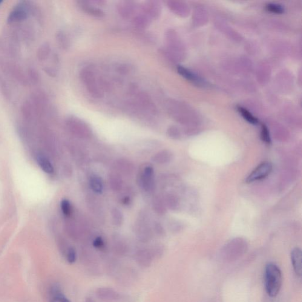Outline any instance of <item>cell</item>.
Here are the masks:
<instances>
[{
    "instance_id": "obj_1",
    "label": "cell",
    "mask_w": 302,
    "mask_h": 302,
    "mask_svg": "<svg viewBox=\"0 0 302 302\" xmlns=\"http://www.w3.org/2000/svg\"><path fill=\"white\" fill-rule=\"evenodd\" d=\"M264 278L267 295L270 297H275L279 293L282 283V275L279 267L274 263L267 264Z\"/></svg>"
},
{
    "instance_id": "obj_2",
    "label": "cell",
    "mask_w": 302,
    "mask_h": 302,
    "mask_svg": "<svg viewBox=\"0 0 302 302\" xmlns=\"http://www.w3.org/2000/svg\"><path fill=\"white\" fill-rule=\"evenodd\" d=\"M80 79L92 96L100 99L104 95L101 86L97 82L93 71L88 69H82L80 73Z\"/></svg>"
},
{
    "instance_id": "obj_3",
    "label": "cell",
    "mask_w": 302,
    "mask_h": 302,
    "mask_svg": "<svg viewBox=\"0 0 302 302\" xmlns=\"http://www.w3.org/2000/svg\"><path fill=\"white\" fill-rule=\"evenodd\" d=\"M247 245L241 240L232 241L223 250L222 257L226 261H232L238 259L246 252Z\"/></svg>"
},
{
    "instance_id": "obj_4",
    "label": "cell",
    "mask_w": 302,
    "mask_h": 302,
    "mask_svg": "<svg viewBox=\"0 0 302 302\" xmlns=\"http://www.w3.org/2000/svg\"><path fill=\"white\" fill-rule=\"evenodd\" d=\"M272 170V165L270 163H263L257 166L252 172L246 180L247 183H252L255 181L261 180L270 174Z\"/></svg>"
},
{
    "instance_id": "obj_5",
    "label": "cell",
    "mask_w": 302,
    "mask_h": 302,
    "mask_svg": "<svg viewBox=\"0 0 302 302\" xmlns=\"http://www.w3.org/2000/svg\"><path fill=\"white\" fill-rule=\"evenodd\" d=\"M142 11L151 20L159 18L161 13V6L159 2L148 1L142 5Z\"/></svg>"
},
{
    "instance_id": "obj_6",
    "label": "cell",
    "mask_w": 302,
    "mask_h": 302,
    "mask_svg": "<svg viewBox=\"0 0 302 302\" xmlns=\"http://www.w3.org/2000/svg\"><path fill=\"white\" fill-rule=\"evenodd\" d=\"M117 11L120 16L124 19L133 18L137 10L135 2L131 1H120L117 6Z\"/></svg>"
},
{
    "instance_id": "obj_7",
    "label": "cell",
    "mask_w": 302,
    "mask_h": 302,
    "mask_svg": "<svg viewBox=\"0 0 302 302\" xmlns=\"http://www.w3.org/2000/svg\"><path fill=\"white\" fill-rule=\"evenodd\" d=\"M95 294L97 298L103 301H115L121 298L119 293L111 287H99L96 289Z\"/></svg>"
},
{
    "instance_id": "obj_8",
    "label": "cell",
    "mask_w": 302,
    "mask_h": 302,
    "mask_svg": "<svg viewBox=\"0 0 302 302\" xmlns=\"http://www.w3.org/2000/svg\"><path fill=\"white\" fill-rule=\"evenodd\" d=\"M79 7L83 12L88 15L95 17V18H103L105 16V13L101 8L92 5L90 1H78Z\"/></svg>"
},
{
    "instance_id": "obj_9",
    "label": "cell",
    "mask_w": 302,
    "mask_h": 302,
    "mask_svg": "<svg viewBox=\"0 0 302 302\" xmlns=\"http://www.w3.org/2000/svg\"><path fill=\"white\" fill-rule=\"evenodd\" d=\"M154 258L153 253L147 250H140L135 256L137 263L142 268H148L150 266Z\"/></svg>"
},
{
    "instance_id": "obj_10",
    "label": "cell",
    "mask_w": 302,
    "mask_h": 302,
    "mask_svg": "<svg viewBox=\"0 0 302 302\" xmlns=\"http://www.w3.org/2000/svg\"><path fill=\"white\" fill-rule=\"evenodd\" d=\"M68 125L73 131L80 134H88L89 128L88 126L77 117H71L68 119Z\"/></svg>"
},
{
    "instance_id": "obj_11",
    "label": "cell",
    "mask_w": 302,
    "mask_h": 302,
    "mask_svg": "<svg viewBox=\"0 0 302 302\" xmlns=\"http://www.w3.org/2000/svg\"><path fill=\"white\" fill-rule=\"evenodd\" d=\"M291 260L293 269L299 277L302 275V252L299 248H295L291 253Z\"/></svg>"
},
{
    "instance_id": "obj_12",
    "label": "cell",
    "mask_w": 302,
    "mask_h": 302,
    "mask_svg": "<svg viewBox=\"0 0 302 302\" xmlns=\"http://www.w3.org/2000/svg\"><path fill=\"white\" fill-rule=\"evenodd\" d=\"M37 161L40 167L46 174H51L53 173L54 167L52 163L48 158L43 155H38L37 156Z\"/></svg>"
},
{
    "instance_id": "obj_13",
    "label": "cell",
    "mask_w": 302,
    "mask_h": 302,
    "mask_svg": "<svg viewBox=\"0 0 302 302\" xmlns=\"http://www.w3.org/2000/svg\"><path fill=\"white\" fill-rule=\"evenodd\" d=\"M152 20L145 14L142 13L137 14L133 17V24L138 28H144L150 24Z\"/></svg>"
},
{
    "instance_id": "obj_14",
    "label": "cell",
    "mask_w": 302,
    "mask_h": 302,
    "mask_svg": "<svg viewBox=\"0 0 302 302\" xmlns=\"http://www.w3.org/2000/svg\"><path fill=\"white\" fill-rule=\"evenodd\" d=\"M153 174L154 170L152 166H146L144 171H143L142 183L143 188H145V190H148L151 187Z\"/></svg>"
},
{
    "instance_id": "obj_15",
    "label": "cell",
    "mask_w": 302,
    "mask_h": 302,
    "mask_svg": "<svg viewBox=\"0 0 302 302\" xmlns=\"http://www.w3.org/2000/svg\"><path fill=\"white\" fill-rule=\"evenodd\" d=\"M177 71L181 76L185 77L186 79L189 80V81L197 83L198 84L202 82L195 74L191 72L190 70H188L187 69L183 67V66H178L177 67Z\"/></svg>"
},
{
    "instance_id": "obj_16",
    "label": "cell",
    "mask_w": 302,
    "mask_h": 302,
    "mask_svg": "<svg viewBox=\"0 0 302 302\" xmlns=\"http://www.w3.org/2000/svg\"><path fill=\"white\" fill-rule=\"evenodd\" d=\"M27 13L22 7H19L14 10L8 17L9 22H18L26 18Z\"/></svg>"
},
{
    "instance_id": "obj_17",
    "label": "cell",
    "mask_w": 302,
    "mask_h": 302,
    "mask_svg": "<svg viewBox=\"0 0 302 302\" xmlns=\"http://www.w3.org/2000/svg\"><path fill=\"white\" fill-rule=\"evenodd\" d=\"M90 186L92 190L96 193H102L103 186L102 181L100 177L96 176V175L92 176L90 179Z\"/></svg>"
},
{
    "instance_id": "obj_18",
    "label": "cell",
    "mask_w": 302,
    "mask_h": 302,
    "mask_svg": "<svg viewBox=\"0 0 302 302\" xmlns=\"http://www.w3.org/2000/svg\"><path fill=\"white\" fill-rule=\"evenodd\" d=\"M237 110L241 116L243 117V118L246 120L247 122L252 123L253 125H257L258 123L256 117L253 116L246 108L241 107V106H238Z\"/></svg>"
},
{
    "instance_id": "obj_19",
    "label": "cell",
    "mask_w": 302,
    "mask_h": 302,
    "mask_svg": "<svg viewBox=\"0 0 302 302\" xmlns=\"http://www.w3.org/2000/svg\"><path fill=\"white\" fill-rule=\"evenodd\" d=\"M138 99L140 100V103L143 105V107L148 109L150 111H155L156 110V108L152 102V100L145 93H140L138 97Z\"/></svg>"
},
{
    "instance_id": "obj_20",
    "label": "cell",
    "mask_w": 302,
    "mask_h": 302,
    "mask_svg": "<svg viewBox=\"0 0 302 302\" xmlns=\"http://www.w3.org/2000/svg\"><path fill=\"white\" fill-rule=\"evenodd\" d=\"M66 259L69 264H73L77 260V253L75 249L69 247L65 253Z\"/></svg>"
},
{
    "instance_id": "obj_21",
    "label": "cell",
    "mask_w": 302,
    "mask_h": 302,
    "mask_svg": "<svg viewBox=\"0 0 302 302\" xmlns=\"http://www.w3.org/2000/svg\"><path fill=\"white\" fill-rule=\"evenodd\" d=\"M266 10L276 14H282L284 13V8L280 4L270 3L266 5Z\"/></svg>"
},
{
    "instance_id": "obj_22",
    "label": "cell",
    "mask_w": 302,
    "mask_h": 302,
    "mask_svg": "<svg viewBox=\"0 0 302 302\" xmlns=\"http://www.w3.org/2000/svg\"><path fill=\"white\" fill-rule=\"evenodd\" d=\"M57 39L59 44L62 48H66L69 47L68 37L66 35L65 33L62 32V31H60V32L57 34Z\"/></svg>"
},
{
    "instance_id": "obj_23",
    "label": "cell",
    "mask_w": 302,
    "mask_h": 302,
    "mask_svg": "<svg viewBox=\"0 0 302 302\" xmlns=\"http://www.w3.org/2000/svg\"><path fill=\"white\" fill-rule=\"evenodd\" d=\"M61 209L63 214L66 216H69L71 214V205L67 199H63L61 202Z\"/></svg>"
},
{
    "instance_id": "obj_24",
    "label": "cell",
    "mask_w": 302,
    "mask_h": 302,
    "mask_svg": "<svg viewBox=\"0 0 302 302\" xmlns=\"http://www.w3.org/2000/svg\"><path fill=\"white\" fill-rule=\"evenodd\" d=\"M261 139L264 142L267 143H270L271 142V139H270L269 132L268 129L265 125H263L261 127Z\"/></svg>"
},
{
    "instance_id": "obj_25",
    "label": "cell",
    "mask_w": 302,
    "mask_h": 302,
    "mask_svg": "<svg viewBox=\"0 0 302 302\" xmlns=\"http://www.w3.org/2000/svg\"><path fill=\"white\" fill-rule=\"evenodd\" d=\"M93 246L97 249H102L104 248L105 242L101 237H97L94 238L93 241Z\"/></svg>"
},
{
    "instance_id": "obj_26",
    "label": "cell",
    "mask_w": 302,
    "mask_h": 302,
    "mask_svg": "<svg viewBox=\"0 0 302 302\" xmlns=\"http://www.w3.org/2000/svg\"><path fill=\"white\" fill-rule=\"evenodd\" d=\"M42 51H39V57H41L42 59L46 58V56H48L49 53L50 48L47 45L43 46L41 48Z\"/></svg>"
},
{
    "instance_id": "obj_27",
    "label": "cell",
    "mask_w": 302,
    "mask_h": 302,
    "mask_svg": "<svg viewBox=\"0 0 302 302\" xmlns=\"http://www.w3.org/2000/svg\"><path fill=\"white\" fill-rule=\"evenodd\" d=\"M85 302H95V301H94L93 298L88 297L86 298Z\"/></svg>"
},
{
    "instance_id": "obj_28",
    "label": "cell",
    "mask_w": 302,
    "mask_h": 302,
    "mask_svg": "<svg viewBox=\"0 0 302 302\" xmlns=\"http://www.w3.org/2000/svg\"><path fill=\"white\" fill-rule=\"evenodd\" d=\"M2 2V1H0V4H1Z\"/></svg>"
},
{
    "instance_id": "obj_29",
    "label": "cell",
    "mask_w": 302,
    "mask_h": 302,
    "mask_svg": "<svg viewBox=\"0 0 302 302\" xmlns=\"http://www.w3.org/2000/svg\"><path fill=\"white\" fill-rule=\"evenodd\" d=\"M68 302H70V301H69H69H68Z\"/></svg>"
}]
</instances>
